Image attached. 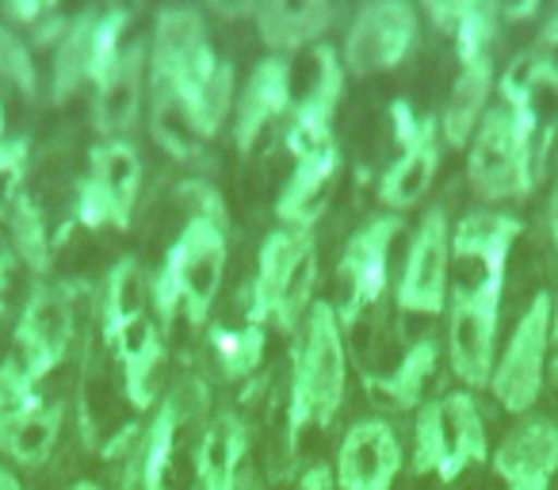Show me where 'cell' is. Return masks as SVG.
<instances>
[{
  "label": "cell",
  "mask_w": 558,
  "mask_h": 490,
  "mask_svg": "<svg viewBox=\"0 0 558 490\" xmlns=\"http://www.w3.org/2000/svg\"><path fill=\"white\" fill-rule=\"evenodd\" d=\"M203 398H207V391H203L199 380H180L165 395L154 421L146 426V437H142L138 452H134L131 467H126V490H172L177 429L203 410Z\"/></svg>",
  "instance_id": "cell-16"
},
{
  "label": "cell",
  "mask_w": 558,
  "mask_h": 490,
  "mask_svg": "<svg viewBox=\"0 0 558 490\" xmlns=\"http://www.w3.org/2000/svg\"><path fill=\"white\" fill-rule=\"evenodd\" d=\"M543 154H547V139L535 134L532 119L524 111H512L509 104H497L482 116L471 139L466 177L482 200H520L532 192L543 169Z\"/></svg>",
  "instance_id": "cell-3"
},
{
  "label": "cell",
  "mask_w": 558,
  "mask_h": 490,
  "mask_svg": "<svg viewBox=\"0 0 558 490\" xmlns=\"http://www.w3.org/2000/svg\"><path fill=\"white\" fill-rule=\"evenodd\" d=\"M489 88H494V65H489V58L459 65V77L451 85L448 104H444V116H440V139L448 146H466L474 139L482 116H486Z\"/></svg>",
  "instance_id": "cell-27"
},
{
  "label": "cell",
  "mask_w": 558,
  "mask_h": 490,
  "mask_svg": "<svg viewBox=\"0 0 558 490\" xmlns=\"http://www.w3.org/2000/svg\"><path fill=\"white\" fill-rule=\"evenodd\" d=\"M550 234H555V250H558V180H555V195H550Z\"/></svg>",
  "instance_id": "cell-42"
},
{
  "label": "cell",
  "mask_w": 558,
  "mask_h": 490,
  "mask_svg": "<svg viewBox=\"0 0 558 490\" xmlns=\"http://www.w3.org/2000/svg\"><path fill=\"white\" fill-rule=\"evenodd\" d=\"M43 12H47V4H4V16L24 20V24H39Z\"/></svg>",
  "instance_id": "cell-39"
},
{
  "label": "cell",
  "mask_w": 558,
  "mask_h": 490,
  "mask_svg": "<svg viewBox=\"0 0 558 490\" xmlns=\"http://www.w3.org/2000/svg\"><path fill=\"white\" fill-rule=\"evenodd\" d=\"M108 345L116 349L119 368H123V387H126L131 406L134 410H149L154 398H157V391H154L157 368H161V360H165L161 326H157L149 314H142L138 322H131L126 330H119Z\"/></svg>",
  "instance_id": "cell-23"
},
{
  "label": "cell",
  "mask_w": 558,
  "mask_h": 490,
  "mask_svg": "<svg viewBox=\"0 0 558 490\" xmlns=\"http://www.w3.org/2000/svg\"><path fill=\"white\" fill-rule=\"evenodd\" d=\"M58 433H62V406H47L43 403L9 441L0 444V452H9L16 464H43L50 456V449L58 444Z\"/></svg>",
  "instance_id": "cell-34"
},
{
  "label": "cell",
  "mask_w": 558,
  "mask_h": 490,
  "mask_svg": "<svg viewBox=\"0 0 558 490\" xmlns=\"http://www.w3.org/2000/svg\"><path fill=\"white\" fill-rule=\"evenodd\" d=\"M550 345H555V360H550V380H555V387H558V299H555V307H550Z\"/></svg>",
  "instance_id": "cell-40"
},
{
  "label": "cell",
  "mask_w": 558,
  "mask_h": 490,
  "mask_svg": "<svg viewBox=\"0 0 558 490\" xmlns=\"http://www.w3.org/2000/svg\"><path fill=\"white\" fill-rule=\"evenodd\" d=\"M436 360H440L436 337H421V342H413L410 349H405V357L398 360V368L390 375H367V387L387 398L390 406H398V410H410V406H417Z\"/></svg>",
  "instance_id": "cell-29"
},
{
  "label": "cell",
  "mask_w": 558,
  "mask_h": 490,
  "mask_svg": "<svg viewBox=\"0 0 558 490\" xmlns=\"http://www.w3.org/2000/svg\"><path fill=\"white\" fill-rule=\"evenodd\" d=\"M341 172V154L326 150V154H314L295 162V172L283 184L276 200V215L291 226V230H311L314 218L326 211L329 195H333V180Z\"/></svg>",
  "instance_id": "cell-24"
},
{
  "label": "cell",
  "mask_w": 558,
  "mask_h": 490,
  "mask_svg": "<svg viewBox=\"0 0 558 490\" xmlns=\"http://www.w3.org/2000/svg\"><path fill=\"white\" fill-rule=\"evenodd\" d=\"M131 24L126 9H85L70 20L54 50V96L65 100L77 88L96 85L116 55L123 50V32Z\"/></svg>",
  "instance_id": "cell-9"
},
{
  "label": "cell",
  "mask_w": 558,
  "mask_h": 490,
  "mask_svg": "<svg viewBox=\"0 0 558 490\" xmlns=\"http://www.w3.org/2000/svg\"><path fill=\"white\" fill-rule=\"evenodd\" d=\"M291 93H295L291 88V62H283V58L256 62L245 88L233 100V146L241 154H248L256 146V139H260L271 119H279L291 108Z\"/></svg>",
  "instance_id": "cell-20"
},
{
  "label": "cell",
  "mask_w": 558,
  "mask_h": 490,
  "mask_svg": "<svg viewBox=\"0 0 558 490\" xmlns=\"http://www.w3.org/2000/svg\"><path fill=\"white\" fill-rule=\"evenodd\" d=\"M24 172H27V142L24 139L0 142V218H9L16 200L24 195Z\"/></svg>",
  "instance_id": "cell-36"
},
{
  "label": "cell",
  "mask_w": 558,
  "mask_h": 490,
  "mask_svg": "<svg viewBox=\"0 0 558 490\" xmlns=\"http://www.w3.org/2000/svg\"><path fill=\"white\" fill-rule=\"evenodd\" d=\"M451 296V223L433 207L413 234L410 258L398 280V307L405 314H440Z\"/></svg>",
  "instance_id": "cell-14"
},
{
  "label": "cell",
  "mask_w": 558,
  "mask_h": 490,
  "mask_svg": "<svg viewBox=\"0 0 558 490\" xmlns=\"http://www.w3.org/2000/svg\"><path fill=\"white\" fill-rule=\"evenodd\" d=\"M344 96V65L337 62V50L322 47L314 50V85L311 96L299 104L295 123L288 131V150L295 154V162L314 154H326L333 146V116L337 104Z\"/></svg>",
  "instance_id": "cell-18"
},
{
  "label": "cell",
  "mask_w": 558,
  "mask_h": 490,
  "mask_svg": "<svg viewBox=\"0 0 558 490\" xmlns=\"http://www.w3.org/2000/svg\"><path fill=\"white\" fill-rule=\"evenodd\" d=\"M146 47H123L116 55V62L104 70V77L96 81V104H93V123L100 134L119 139L123 131H131L142 108V88H146Z\"/></svg>",
  "instance_id": "cell-21"
},
{
  "label": "cell",
  "mask_w": 558,
  "mask_h": 490,
  "mask_svg": "<svg viewBox=\"0 0 558 490\" xmlns=\"http://www.w3.org/2000/svg\"><path fill=\"white\" fill-rule=\"evenodd\" d=\"M344 387H349V352H344L341 319L333 303H314L299 334L295 368H291V441H299V433L311 426L326 429L341 410Z\"/></svg>",
  "instance_id": "cell-2"
},
{
  "label": "cell",
  "mask_w": 558,
  "mask_h": 490,
  "mask_svg": "<svg viewBox=\"0 0 558 490\" xmlns=\"http://www.w3.org/2000/svg\"><path fill=\"white\" fill-rule=\"evenodd\" d=\"M318 284V253H314L311 230L268 234L256 261L253 296H248V322L256 326H279L283 334H295L299 322H306Z\"/></svg>",
  "instance_id": "cell-4"
},
{
  "label": "cell",
  "mask_w": 558,
  "mask_h": 490,
  "mask_svg": "<svg viewBox=\"0 0 558 490\" xmlns=\"http://www.w3.org/2000/svg\"><path fill=\"white\" fill-rule=\"evenodd\" d=\"M303 490H337V475H333V467H326V464L311 467V471L303 475Z\"/></svg>",
  "instance_id": "cell-38"
},
{
  "label": "cell",
  "mask_w": 558,
  "mask_h": 490,
  "mask_svg": "<svg viewBox=\"0 0 558 490\" xmlns=\"http://www.w3.org/2000/svg\"><path fill=\"white\" fill-rule=\"evenodd\" d=\"M70 490H100V487H96V482H73Z\"/></svg>",
  "instance_id": "cell-44"
},
{
  "label": "cell",
  "mask_w": 558,
  "mask_h": 490,
  "mask_svg": "<svg viewBox=\"0 0 558 490\" xmlns=\"http://www.w3.org/2000/svg\"><path fill=\"white\" fill-rule=\"evenodd\" d=\"M417 9L405 0H375L356 12L344 39V73L352 77H372L387 73L410 58L417 43Z\"/></svg>",
  "instance_id": "cell-12"
},
{
  "label": "cell",
  "mask_w": 558,
  "mask_h": 490,
  "mask_svg": "<svg viewBox=\"0 0 558 490\" xmlns=\"http://www.w3.org/2000/svg\"><path fill=\"white\" fill-rule=\"evenodd\" d=\"M9 230H12V250L16 258L32 268L35 276L50 273V261H54V246H50V230H47V215L32 195H20L16 207L9 215Z\"/></svg>",
  "instance_id": "cell-32"
},
{
  "label": "cell",
  "mask_w": 558,
  "mask_h": 490,
  "mask_svg": "<svg viewBox=\"0 0 558 490\" xmlns=\"http://www.w3.org/2000/svg\"><path fill=\"white\" fill-rule=\"evenodd\" d=\"M0 490H24V487H20V479L4 464H0Z\"/></svg>",
  "instance_id": "cell-43"
},
{
  "label": "cell",
  "mask_w": 558,
  "mask_h": 490,
  "mask_svg": "<svg viewBox=\"0 0 558 490\" xmlns=\"http://www.w3.org/2000/svg\"><path fill=\"white\" fill-rule=\"evenodd\" d=\"M142 192V162L138 150L123 139L93 146L88 154V177L77 188V218L93 230L100 226H131L134 203Z\"/></svg>",
  "instance_id": "cell-10"
},
{
  "label": "cell",
  "mask_w": 558,
  "mask_h": 490,
  "mask_svg": "<svg viewBox=\"0 0 558 490\" xmlns=\"http://www.w3.org/2000/svg\"><path fill=\"white\" fill-rule=\"evenodd\" d=\"M550 307H555V299H550L547 291H539V296L527 303V311L520 314L501 360L494 364L489 391H494V398L509 414L532 410L543 391L547 352H550Z\"/></svg>",
  "instance_id": "cell-8"
},
{
  "label": "cell",
  "mask_w": 558,
  "mask_h": 490,
  "mask_svg": "<svg viewBox=\"0 0 558 490\" xmlns=\"http://www.w3.org/2000/svg\"><path fill=\"white\" fill-rule=\"evenodd\" d=\"M210 357H215L218 372L226 380H241V375H253L264 360V326L245 322V326H215L207 337Z\"/></svg>",
  "instance_id": "cell-31"
},
{
  "label": "cell",
  "mask_w": 558,
  "mask_h": 490,
  "mask_svg": "<svg viewBox=\"0 0 558 490\" xmlns=\"http://www.w3.org/2000/svg\"><path fill=\"white\" fill-rule=\"evenodd\" d=\"M428 16L456 39L459 65L463 62H482L489 58L497 35V4H471V0H456V4H428Z\"/></svg>",
  "instance_id": "cell-28"
},
{
  "label": "cell",
  "mask_w": 558,
  "mask_h": 490,
  "mask_svg": "<svg viewBox=\"0 0 558 490\" xmlns=\"http://www.w3.org/2000/svg\"><path fill=\"white\" fill-rule=\"evenodd\" d=\"M222 65L207 39V24L195 9H165L157 16L149 73H154V104L184 108Z\"/></svg>",
  "instance_id": "cell-6"
},
{
  "label": "cell",
  "mask_w": 558,
  "mask_h": 490,
  "mask_svg": "<svg viewBox=\"0 0 558 490\" xmlns=\"http://www.w3.org/2000/svg\"><path fill=\"white\" fill-rule=\"evenodd\" d=\"M9 268L12 258H0V314H4V296H9Z\"/></svg>",
  "instance_id": "cell-41"
},
{
  "label": "cell",
  "mask_w": 558,
  "mask_h": 490,
  "mask_svg": "<svg viewBox=\"0 0 558 490\" xmlns=\"http://www.w3.org/2000/svg\"><path fill=\"white\" fill-rule=\"evenodd\" d=\"M0 81L12 85L20 96L32 100L35 88H39V77H35V62H32V50L16 39V32L9 27H0Z\"/></svg>",
  "instance_id": "cell-35"
},
{
  "label": "cell",
  "mask_w": 558,
  "mask_h": 490,
  "mask_svg": "<svg viewBox=\"0 0 558 490\" xmlns=\"http://www.w3.org/2000/svg\"><path fill=\"white\" fill-rule=\"evenodd\" d=\"M395 134H398V162L383 172L379 180V203L395 215L417 207L425 192L433 188V177L440 169V119L417 116L410 104H395Z\"/></svg>",
  "instance_id": "cell-13"
},
{
  "label": "cell",
  "mask_w": 558,
  "mask_h": 490,
  "mask_svg": "<svg viewBox=\"0 0 558 490\" xmlns=\"http://www.w3.org/2000/svg\"><path fill=\"white\" fill-rule=\"evenodd\" d=\"M494 471L509 490H550L558 475V426L547 418H527L497 444Z\"/></svg>",
  "instance_id": "cell-19"
},
{
  "label": "cell",
  "mask_w": 558,
  "mask_h": 490,
  "mask_svg": "<svg viewBox=\"0 0 558 490\" xmlns=\"http://www.w3.org/2000/svg\"><path fill=\"white\" fill-rule=\"evenodd\" d=\"M489 437L471 391H451L440 403H425L413 426V471L459 479L466 467L486 464Z\"/></svg>",
  "instance_id": "cell-5"
},
{
  "label": "cell",
  "mask_w": 558,
  "mask_h": 490,
  "mask_svg": "<svg viewBox=\"0 0 558 490\" xmlns=\"http://www.w3.org/2000/svg\"><path fill=\"white\" fill-rule=\"evenodd\" d=\"M192 490H203V487H192Z\"/></svg>",
  "instance_id": "cell-46"
},
{
  "label": "cell",
  "mask_w": 558,
  "mask_h": 490,
  "mask_svg": "<svg viewBox=\"0 0 558 490\" xmlns=\"http://www.w3.org/2000/svg\"><path fill=\"white\" fill-rule=\"evenodd\" d=\"M524 230L517 215H494V211H471L451 230V261H459L463 276H505L509 246Z\"/></svg>",
  "instance_id": "cell-22"
},
{
  "label": "cell",
  "mask_w": 558,
  "mask_h": 490,
  "mask_svg": "<svg viewBox=\"0 0 558 490\" xmlns=\"http://www.w3.org/2000/svg\"><path fill=\"white\" fill-rule=\"evenodd\" d=\"M226 276V223L222 211H192L184 230L172 241L165 265L149 276V303L161 330L184 314L195 330L207 326L210 307Z\"/></svg>",
  "instance_id": "cell-1"
},
{
  "label": "cell",
  "mask_w": 558,
  "mask_h": 490,
  "mask_svg": "<svg viewBox=\"0 0 558 490\" xmlns=\"http://www.w3.org/2000/svg\"><path fill=\"white\" fill-rule=\"evenodd\" d=\"M39 406V383L20 368L16 357H9L0 364V444L9 441Z\"/></svg>",
  "instance_id": "cell-33"
},
{
  "label": "cell",
  "mask_w": 558,
  "mask_h": 490,
  "mask_svg": "<svg viewBox=\"0 0 558 490\" xmlns=\"http://www.w3.org/2000/svg\"><path fill=\"white\" fill-rule=\"evenodd\" d=\"M337 20V9L326 0H271L256 9V27H260V39L271 50L288 55L306 43H314L318 35H326Z\"/></svg>",
  "instance_id": "cell-26"
},
{
  "label": "cell",
  "mask_w": 558,
  "mask_h": 490,
  "mask_svg": "<svg viewBox=\"0 0 558 490\" xmlns=\"http://www.w3.org/2000/svg\"><path fill=\"white\" fill-rule=\"evenodd\" d=\"M398 230H402V215H379L349 238L341 261H337V296L341 299L333 303V311L341 326L360 322L367 307L379 303L383 288H387V261Z\"/></svg>",
  "instance_id": "cell-11"
},
{
  "label": "cell",
  "mask_w": 558,
  "mask_h": 490,
  "mask_svg": "<svg viewBox=\"0 0 558 490\" xmlns=\"http://www.w3.org/2000/svg\"><path fill=\"white\" fill-rule=\"evenodd\" d=\"M527 55H532V62L539 65V73H547V77L558 81V16H550L547 24H543L539 39L527 47Z\"/></svg>",
  "instance_id": "cell-37"
},
{
  "label": "cell",
  "mask_w": 558,
  "mask_h": 490,
  "mask_svg": "<svg viewBox=\"0 0 558 490\" xmlns=\"http://www.w3.org/2000/svg\"><path fill=\"white\" fill-rule=\"evenodd\" d=\"M149 314V276L142 273L138 261H119L104 284V337H116L131 322Z\"/></svg>",
  "instance_id": "cell-30"
},
{
  "label": "cell",
  "mask_w": 558,
  "mask_h": 490,
  "mask_svg": "<svg viewBox=\"0 0 558 490\" xmlns=\"http://www.w3.org/2000/svg\"><path fill=\"white\" fill-rule=\"evenodd\" d=\"M0 142H4V104H0Z\"/></svg>",
  "instance_id": "cell-45"
},
{
  "label": "cell",
  "mask_w": 558,
  "mask_h": 490,
  "mask_svg": "<svg viewBox=\"0 0 558 490\" xmlns=\"http://www.w3.org/2000/svg\"><path fill=\"white\" fill-rule=\"evenodd\" d=\"M248 456V429L238 414H218L210 429L203 433V444L195 452V487L203 490H233L245 471Z\"/></svg>",
  "instance_id": "cell-25"
},
{
  "label": "cell",
  "mask_w": 558,
  "mask_h": 490,
  "mask_svg": "<svg viewBox=\"0 0 558 490\" xmlns=\"http://www.w3.org/2000/svg\"><path fill=\"white\" fill-rule=\"evenodd\" d=\"M402 471V444L387 421H356L337 452V490H390Z\"/></svg>",
  "instance_id": "cell-17"
},
{
  "label": "cell",
  "mask_w": 558,
  "mask_h": 490,
  "mask_svg": "<svg viewBox=\"0 0 558 490\" xmlns=\"http://www.w3.org/2000/svg\"><path fill=\"white\" fill-rule=\"evenodd\" d=\"M70 342H73L70 291L54 288V284H39L16 322V352H12V357H16L20 368L39 383L65 360Z\"/></svg>",
  "instance_id": "cell-15"
},
{
  "label": "cell",
  "mask_w": 558,
  "mask_h": 490,
  "mask_svg": "<svg viewBox=\"0 0 558 490\" xmlns=\"http://www.w3.org/2000/svg\"><path fill=\"white\" fill-rule=\"evenodd\" d=\"M505 276H459L451 288L448 357L456 375L471 391L489 387L497 349V314H501Z\"/></svg>",
  "instance_id": "cell-7"
}]
</instances>
